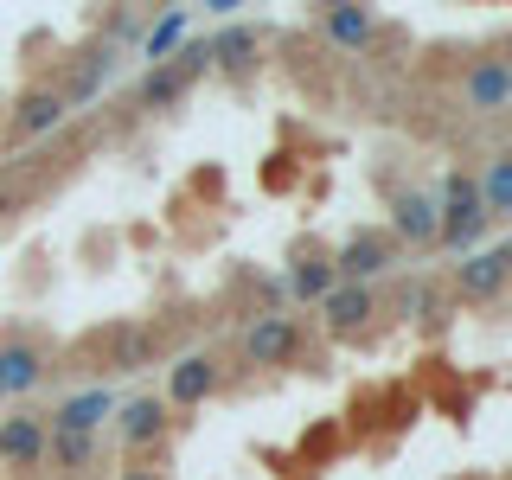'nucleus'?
Masks as SVG:
<instances>
[{
    "instance_id": "nucleus-6",
    "label": "nucleus",
    "mask_w": 512,
    "mask_h": 480,
    "mask_svg": "<svg viewBox=\"0 0 512 480\" xmlns=\"http://www.w3.org/2000/svg\"><path fill=\"white\" fill-rule=\"evenodd\" d=\"M506 282H512V244L474 250V256L455 263V301H493Z\"/></svg>"
},
{
    "instance_id": "nucleus-7",
    "label": "nucleus",
    "mask_w": 512,
    "mask_h": 480,
    "mask_svg": "<svg viewBox=\"0 0 512 480\" xmlns=\"http://www.w3.org/2000/svg\"><path fill=\"white\" fill-rule=\"evenodd\" d=\"M461 103H468L474 116L512 109V58H474L468 71H461Z\"/></svg>"
},
{
    "instance_id": "nucleus-13",
    "label": "nucleus",
    "mask_w": 512,
    "mask_h": 480,
    "mask_svg": "<svg viewBox=\"0 0 512 480\" xmlns=\"http://www.w3.org/2000/svg\"><path fill=\"white\" fill-rule=\"evenodd\" d=\"M320 32H327L340 52H365V45L378 39V20L365 7H352V0H327V7H320Z\"/></svg>"
},
{
    "instance_id": "nucleus-23",
    "label": "nucleus",
    "mask_w": 512,
    "mask_h": 480,
    "mask_svg": "<svg viewBox=\"0 0 512 480\" xmlns=\"http://www.w3.org/2000/svg\"><path fill=\"white\" fill-rule=\"evenodd\" d=\"M0 212H7V199H0Z\"/></svg>"
},
{
    "instance_id": "nucleus-17",
    "label": "nucleus",
    "mask_w": 512,
    "mask_h": 480,
    "mask_svg": "<svg viewBox=\"0 0 512 480\" xmlns=\"http://www.w3.org/2000/svg\"><path fill=\"white\" fill-rule=\"evenodd\" d=\"M480 205H487V218H512V148H500L480 167Z\"/></svg>"
},
{
    "instance_id": "nucleus-15",
    "label": "nucleus",
    "mask_w": 512,
    "mask_h": 480,
    "mask_svg": "<svg viewBox=\"0 0 512 480\" xmlns=\"http://www.w3.org/2000/svg\"><path fill=\"white\" fill-rule=\"evenodd\" d=\"M391 231L404 237V244H436V199L429 192H397L391 199Z\"/></svg>"
},
{
    "instance_id": "nucleus-11",
    "label": "nucleus",
    "mask_w": 512,
    "mask_h": 480,
    "mask_svg": "<svg viewBox=\"0 0 512 480\" xmlns=\"http://www.w3.org/2000/svg\"><path fill=\"white\" fill-rule=\"evenodd\" d=\"M372 314H378V301H372V288H359V282H333L327 301H320V327H327L333 340H352Z\"/></svg>"
},
{
    "instance_id": "nucleus-21",
    "label": "nucleus",
    "mask_w": 512,
    "mask_h": 480,
    "mask_svg": "<svg viewBox=\"0 0 512 480\" xmlns=\"http://www.w3.org/2000/svg\"><path fill=\"white\" fill-rule=\"evenodd\" d=\"M148 333H122V346H116V365H122V372H141V365H148Z\"/></svg>"
},
{
    "instance_id": "nucleus-20",
    "label": "nucleus",
    "mask_w": 512,
    "mask_h": 480,
    "mask_svg": "<svg viewBox=\"0 0 512 480\" xmlns=\"http://www.w3.org/2000/svg\"><path fill=\"white\" fill-rule=\"evenodd\" d=\"M180 39H186V13L173 7L167 20H160V26L148 32V64H167V52H173V45H180Z\"/></svg>"
},
{
    "instance_id": "nucleus-22",
    "label": "nucleus",
    "mask_w": 512,
    "mask_h": 480,
    "mask_svg": "<svg viewBox=\"0 0 512 480\" xmlns=\"http://www.w3.org/2000/svg\"><path fill=\"white\" fill-rule=\"evenodd\" d=\"M116 480H160V474H154V468H122Z\"/></svg>"
},
{
    "instance_id": "nucleus-19",
    "label": "nucleus",
    "mask_w": 512,
    "mask_h": 480,
    "mask_svg": "<svg viewBox=\"0 0 512 480\" xmlns=\"http://www.w3.org/2000/svg\"><path fill=\"white\" fill-rule=\"evenodd\" d=\"M205 52H212V64L237 71V64H250V52H256V32L250 26H224L218 39H205Z\"/></svg>"
},
{
    "instance_id": "nucleus-12",
    "label": "nucleus",
    "mask_w": 512,
    "mask_h": 480,
    "mask_svg": "<svg viewBox=\"0 0 512 480\" xmlns=\"http://www.w3.org/2000/svg\"><path fill=\"white\" fill-rule=\"evenodd\" d=\"M109 416H116V391H109V384H90V391L64 397L45 429H77V436H96V429H103Z\"/></svg>"
},
{
    "instance_id": "nucleus-5",
    "label": "nucleus",
    "mask_w": 512,
    "mask_h": 480,
    "mask_svg": "<svg viewBox=\"0 0 512 480\" xmlns=\"http://www.w3.org/2000/svg\"><path fill=\"white\" fill-rule=\"evenodd\" d=\"M327 263H333V282L372 288V276H384V269L397 263V250H391V237H378V231H352L346 244L327 256Z\"/></svg>"
},
{
    "instance_id": "nucleus-4",
    "label": "nucleus",
    "mask_w": 512,
    "mask_h": 480,
    "mask_svg": "<svg viewBox=\"0 0 512 480\" xmlns=\"http://www.w3.org/2000/svg\"><path fill=\"white\" fill-rule=\"evenodd\" d=\"M218 384H224V365L212 352H180V359L167 365V397H160V404L167 410H199Z\"/></svg>"
},
{
    "instance_id": "nucleus-3",
    "label": "nucleus",
    "mask_w": 512,
    "mask_h": 480,
    "mask_svg": "<svg viewBox=\"0 0 512 480\" xmlns=\"http://www.w3.org/2000/svg\"><path fill=\"white\" fill-rule=\"evenodd\" d=\"M205 64H212V52H205V39H192V45H180V58H167V64H148V71H141V103L148 109H173L180 103V96L192 90V77L205 71Z\"/></svg>"
},
{
    "instance_id": "nucleus-1",
    "label": "nucleus",
    "mask_w": 512,
    "mask_h": 480,
    "mask_svg": "<svg viewBox=\"0 0 512 480\" xmlns=\"http://www.w3.org/2000/svg\"><path fill=\"white\" fill-rule=\"evenodd\" d=\"M487 205H480V186H474V173H448L442 180V205H436V244L442 250H455V256H474L480 250V237H487Z\"/></svg>"
},
{
    "instance_id": "nucleus-9",
    "label": "nucleus",
    "mask_w": 512,
    "mask_h": 480,
    "mask_svg": "<svg viewBox=\"0 0 512 480\" xmlns=\"http://www.w3.org/2000/svg\"><path fill=\"white\" fill-rule=\"evenodd\" d=\"M173 429V410L160 404V397H128V404H116V436L128 455H141V448H160Z\"/></svg>"
},
{
    "instance_id": "nucleus-8",
    "label": "nucleus",
    "mask_w": 512,
    "mask_h": 480,
    "mask_svg": "<svg viewBox=\"0 0 512 480\" xmlns=\"http://www.w3.org/2000/svg\"><path fill=\"white\" fill-rule=\"evenodd\" d=\"M45 416H32V410H13V416H0V468H13V474H32L45 461Z\"/></svg>"
},
{
    "instance_id": "nucleus-18",
    "label": "nucleus",
    "mask_w": 512,
    "mask_h": 480,
    "mask_svg": "<svg viewBox=\"0 0 512 480\" xmlns=\"http://www.w3.org/2000/svg\"><path fill=\"white\" fill-rule=\"evenodd\" d=\"M288 288H295L308 308H320V301H327V288H333V263H327V256H314V250H301L295 269H288Z\"/></svg>"
},
{
    "instance_id": "nucleus-10",
    "label": "nucleus",
    "mask_w": 512,
    "mask_h": 480,
    "mask_svg": "<svg viewBox=\"0 0 512 480\" xmlns=\"http://www.w3.org/2000/svg\"><path fill=\"white\" fill-rule=\"evenodd\" d=\"M39 384H45V346L26 333H7L0 340V397H26Z\"/></svg>"
},
{
    "instance_id": "nucleus-14",
    "label": "nucleus",
    "mask_w": 512,
    "mask_h": 480,
    "mask_svg": "<svg viewBox=\"0 0 512 480\" xmlns=\"http://www.w3.org/2000/svg\"><path fill=\"white\" fill-rule=\"evenodd\" d=\"M64 116H71V103H64V90H52V84L26 90L20 103H13V128H20V135H52Z\"/></svg>"
},
{
    "instance_id": "nucleus-2",
    "label": "nucleus",
    "mask_w": 512,
    "mask_h": 480,
    "mask_svg": "<svg viewBox=\"0 0 512 480\" xmlns=\"http://www.w3.org/2000/svg\"><path fill=\"white\" fill-rule=\"evenodd\" d=\"M308 352V327L295 314H256L244 327V359L250 365H295Z\"/></svg>"
},
{
    "instance_id": "nucleus-16",
    "label": "nucleus",
    "mask_w": 512,
    "mask_h": 480,
    "mask_svg": "<svg viewBox=\"0 0 512 480\" xmlns=\"http://www.w3.org/2000/svg\"><path fill=\"white\" fill-rule=\"evenodd\" d=\"M45 461H52L58 474H84V468L103 461V442H96V436H77V429H52V436H45Z\"/></svg>"
}]
</instances>
